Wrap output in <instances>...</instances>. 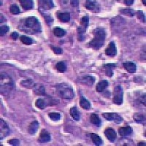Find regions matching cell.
Instances as JSON below:
<instances>
[{
	"label": "cell",
	"instance_id": "obj_1",
	"mask_svg": "<svg viewBox=\"0 0 146 146\" xmlns=\"http://www.w3.org/2000/svg\"><path fill=\"white\" fill-rule=\"evenodd\" d=\"M18 29L30 35L40 34L42 32L41 23L35 16H29L20 20Z\"/></svg>",
	"mask_w": 146,
	"mask_h": 146
},
{
	"label": "cell",
	"instance_id": "obj_2",
	"mask_svg": "<svg viewBox=\"0 0 146 146\" xmlns=\"http://www.w3.org/2000/svg\"><path fill=\"white\" fill-rule=\"evenodd\" d=\"M94 38L88 43L89 47L94 50H98L100 48L104 45L106 39V32L104 28L97 27L93 31Z\"/></svg>",
	"mask_w": 146,
	"mask_h": 146
},
{
	"label": "cell",
	"instance_id": "obj_3",
	"mask_svg": "<svg viewBox=\"0 0 146 146\" xmlns=\"http://www.w3.org/2000/svg\"><path fill=\"white\" fill-rule=\"evenodd\" d=\"M56 89L58 96L64 100H72L75 98V92L70 85L66 83H58Z\"/></svg>",
	"mask_w": 146,
	"mask_h": 146
},
{
	"label": "cell",
	"instance_id": "obj_4",
	"mask_svg": "<svg viewBox=\"0 0 146 146\" xmlns=\"http://www.w3.org/2000/svg\"><path fill=\"white\" fill-rule=\"evenodd\" d=\"M89 25V17L83 16L80 20V26L78 27V41L83 42L86 39V32Z\"/></svg>",
	"mask_w": 146,
	"mask_h": 146
},
{
	"label": "cell",
	"instance_id": "obj_5",
	"mask_svg": "<svg viewBox=\"0 0 146 146\" xmlns=\"http://www.w3.org/2000/svg\"><path fill=\"white\" fill-rule=\"evenodd\" d=\"M13 81L12 80L11 78L7 75H1V89H2V92L5 94V91H11L13 88Z\"/></svg>",
	"mask_w": 146,
	"mask_h": 146
},
{
	"label": "cell",
	"instance_id": "obj_6",
	"mask_svg": "<svg viewBox=\"0 0 146 146\" xmlns=\"http://www.w3.org/2000/svg\"><path fill=\"white\" fill-rule=\"evenodd\" d=\"M113 102L117 105H121L123 103V88L121 86H116L113 89Z\"/></svg>",
	"mask_w": 146,
	"mask_h": 146
},
{
	"label": "cell",
	"instance_id": "obj_7",
	"mask_svg": "<svg viewBox=\"0 0 146 146\" xmlns=\"http://www.w3.org/2000/svg\"><path fill=\"white\" fill-rule=\"evenodd\" d=\"M102 115L107 121H113L116 123H121L123 121V118L116 113H103Z\"/></svg>",
	"mask_w": 146,
	"mask_h": 146
},
{
	"label": "cell",
	"instance_id": "obj_8",
	"mask_svg": "<svg viewBox=\"0 0 146 146\" xmlns=\"http://www.w3.org/2000/svg\"><path fill=\"white\" fill-rule=\"evenodd\" d=\"M10 130L7 123L5 122V120L0 119V139L2 140L7 136L10 135Z\"/></svg>",
	"mask_w": 146,
	"mask_h": 146
},
{
	"label": "cell",
	"instance_id": "obj_9",
	"mask_svg": "<svg viewBox=\"0 0 146 146\" xmlns=\"http://www.w3.org/2000/svg\"><path fill=\"white\" fill-rule=\"evenodd\" d=\"M85 7L88 10H91L94 13H99L100 10V4L93 0H87L85 3Z\"/></svg>",
	"mask_w": 146,
	"mask_h": 146
},
{
	"label": "cell",
	"instance_id": "obj_10",
	"mask_svg": "<svg viewBox=\"0 0 146 146\" xmlns=\"http://www.w3.org/2000/svg\"><path fill=\"white\" fill-rule=\"evenodd\" d=\"M104 134H105V137H107V139L109 140V141L113 142L115 141V139H116L117 135H116V132L114 130V129L111 127H108L106 128L105 129V131H104Z\"/></svg>",
	"mask_w": 146,
	"mask_h": 146
},
{
	"label": "cell",
	"instance_id": "obj_11",
	"mask_svg": "<svg viewBox=\"0 0 146 146\" xmlns=\"http://www.w3.org/2000/svg\"><path fill=\"white\" fill-rule=\"evenodd\" d=\"M116 53H117L116 45H115V42L111 41L109 43V45L108 46V48H106V50H105V54H106L108 56L114 57L115 56Z\"/></svg>",
	"mask_w": 146,
	"mask_h": 146
},
{
	"label": "cell",
	"instance_id": "obj_12",
	"mask_svg": "<svg viewBox=\"0 0 146 146\" xmlns=\"http://www.w3.org/2000/svg\"><path fill=\"white\" fill-rule=\"evenodd\" d=\"M51 139V136L50 133L48 132L46 129H42L40 131V137H39L38 142L40 143H48Z\"/></svg>",
	"mask_w": 146,
	"mask_h": 146
},
{
	"label": "cell",
	"instance_id": "obj_13",
	"mask_svg": "<svg viewBox=\"0 0 146 146\" xmlns=\"http://www.w3.org/2000/svg\"><path fill=\"white\" fill-rule=\"evenodd\" d=\"M116 64L114 63H108L105 64L104 66H103V70L105 72L106 76L109 77V78H111L113 75V70L115 68Z\"/></svg>",
	"mask_w": 146,
	"mask_h": 146
},
{
	"label": "cell",
	"instance_id": "obj_14",
	"mask_svg": "<svg viewBox=\"0 0 146 146\" xmlns=\"http://www.w3.org/2000/svg\"><path fill=\"white\" fill-rule=\"evenodd\" d=\"M132 128L129 126H124V127H120L118 129V133H119L120 136H121L122 137H126L129 136L130 135L132 134Z\"/></svg>",
	"mask_w": 146,
	"mask_h": 146
},
{
	"label": "cell",
	"instance_id": "obj_15",
	"mask_svg": "<svg viewBox=\"0 0 146 146\" xmlns=\"http://www.w3.org/2000/svg\"><path fill=\"white\" fill-rule=\"evenodd\" d=\"M80 81L83 85H86V86L91 87L93 86V85L94 84L95 78L93 76H91V75H86V76L83 77L80 79Z\"/></svg>",
	"mask_w": 146,
	"mask_h": 146
},
{
	"label": "cell",
	"instance_id": "obj_16",
	"mask_svg": "<svg viewBox=\"0 0 146 146\" xmlns=\"http://www.w3.org/2000/svg\"><path fill=\"white\" fill-rule=\"evenodd\" d=\"M123 68L126 70L129 73H135L137 70V66L134 62H124L123 63Z\"/></svg>",
	"mask_w": 146,
	"mask_h": 146
},
{
	"label": "cell",
	"instance_id": "obj_17",
	"mask_svg": "<svg viewBox=\"0 0 146 146\" xmlns=\"http://www.w3.org/2000/svg\"><path fill=\"white\" fill-rule=\"evenodd\" d=\"M39 126H40V123H39L38 121H35L32 122L28 127L29 134L31 135H35L36 131H37V130H38Z\"/></svg>",
	"mask_w": 146,
	"mask_h": 146
},
{
	"label": "cell",
	"instance_id": "obj_18",
	"mask_svg": "<svg viewBox=\"0 0 146 146\" xmlns=\"http://www.w3.org/2000/svg\"><path fill=\"white\" fill-rule=\"evenodd\" d=\"M88 135L90 137V138H91V140H92V142H93V143L95 145L100 146L103 145L102 139L98 135L94 134V133H89V134H88Z\"/></svg>",
	"mask_w": 146,
	"mask_h": 146
},
{
	"label": "cell",
	"instance_id": "obj_19",
	"mask_svg": "<svg viewBox=\"0 0 146 146\" xmlns=\"http://www.w3.org/2000/svg\"><path fill=\"white\" fill-rule=\"evenodd\" d=\"M40 5V10H50L54 7V4L53 1H39Z\"/></svg>",
	"mask_w": 146,
	"mask_h": 146
},
{
	"label": "cell",
	"instance_id": "obj_20",
	"mask_svg": "<svg viewBox=\"0 0 146 146\" xmlns=\"http://www.w3.org/2000/svg\"><path fill=\"white\" fill-rule=\"evenodd\" d=\"M70 113L72 118L74 120H75L76 121H79L80 120V113L78 110L77 107H72V108H71V109L70 110Z\"/></svg>",
	"mask_w": 146,
	"mask_h": 146
},
{
	"label": "cell",
	"instance_id": "obj_21",
	"mask_svg": "<svg viewBox=\"0 0 146 146\" xmlns=\"http://www.w3.org/2000/svg\"><path fill=\"white\" fill-rule=\"evenodd\" d=\"M20 3L21 7L24 10H32L34 7V2L32 0H20Z\"/></svg>",
	"mask_w": 146,
	"mask_h": 146
},
{
	"label": "cell",
	"instance_id": "obj_22",
	"mask_svg": "<svg viewBox=\"0 0 146 146\" xmlns=\"http://www.w3.org/2000/svg\"><path fill=\"white\" fill-rule=\"evenodd\" d=\"M109 86V82L108 80H100L96 86V90L97 92H102Z\"/></svg>",
	"mask_w": 146,
	"mask_h": 146
},
{
	"label": "cell",
	"instance_id": "obj_23",
	"mask_svg": "<svg viewBox=\"0 0 146 146\" xmlns=\"http://www.w3.org/2000/svg\"><path fill=\"white\" fill-rule=\"evenodd\" d=\"M89 119L90 122L91 123L94 124L95 126H98V127H100L101 126V120H100V117L98 116V115H96V113H91L90 115Z\"/></svg>",
	"mask_w": 146,
	"mask_h": 146
},
{
	"label": "cell",
	"instance_id": "obj_24",
	"mask_svg": "<svg viewBox=\"0 0 146 146\" xmlns=\"http://www.w3.org/2000/svg\"><path fill=\"white\" fill-rule=\"evenodd\" d=\"M133 119L138 123H145V115L143 113H135L133 115Z\"/></svg>",
	"mask_w": 146,
	"mask_h": 146
},
{
	"label": "cell",
	"instance_id": "obj_25",
	"mask_svg": "<svg viewBox=\"0 0 146 146\" xmlns=\"http://www.w3.org/2000/svg\"><path fill=\"white\" fill-rule=\"evenodd\" d=\"M80 107L84 110H89L91 108V103L89 102V101H88V100H86V99L85 98L84 96H81V97H80Z\"/></svg>",
	"mask_w": 146,
	"mask_h": 146
},
{
	"label": "cell",
	"instance_id": "obj_26",
	"mask_svg": "<svg viewBox=\"0 0 146 146\" xmlns=\"http://www.w3.org/2000/svg\"><path fill=\"white\" fill-rule=\"evenodd\" d=\"M34 91L36 94L38 95H43L45 94V87L41 84H35L33 88Z\"/></svg>",
	"mask_w": 146,
	"mask_h": 146
},
{
	"label": "cell",
	"instance_id": "obj_27",
	"mask_svg": "<svg viewBox=\"0 0 146 146\" xmlns=\"http://www.w3.org/2000/svg\"><path fill=\"white\" fill-rule=\"evenodd\" d=\"M58 20L60 21L63 22V23H66L69 22L70 20V14L69 13H58L57 15Z\"/></svg>",
	"mask_w": 146,
	"mask_h": 146
},
{
	"label": "cell",
	"instance_id": "obj_28",
	"mask_svg": "<svg viewBox=\"0 0 146 146\" xmlns=\"http://www.w3.org/2000/svg\"><path fill=\"white\" fill-rule=\"evenodd\" d=\"M53 33L54 36H58V37H62L66 35V31L60 27H55L53 29Z\"/></svg>",
	"mask_w": 146,
	"mask_h": 146
},
{
	"label": "cell",
	"instance_id": "obj_29",
	"mask_svg": "<svg viewBox=\"0 0 146 146\" xmlns=\"http://www.w3.org/2000/svg\"><path fill=\"white\" fill-rule=\"evenodd\" d=\"M35 105L39 109L43 110L46 108V106L48 105V103L43 99H38V100H36V102H35Z\"/></svg>",
	"mask_w": 146,
	"mask_h": 146
},
{
	"label": "cell",
	"instance_id": "obj_30",
	"mask_svg": "<svg viewBox=\"0 0 146 146\" xmlns=\"http://www.w3.org/2000/svg\"><path fill=\"white\" fill-rule=\"evenodd\" d=\"M20 40L22 43H23L24 45H32V44H33L34 42L33 39L29 37V36H24V35L20 36Z\"/></svg>",
	"mask_w": 146,
	"mask_h": 146
},
{
	"label": "cell",
	"instance_id": "obj_31",
	"mask_svg": "<svg viewBox=\"0 0 146 146\" xmlns=\"http://www.w3.org/2000/svg\"><path fill=\"white\" fill-rule=\"evenodd\" d=\"M120 13L129 17H133L135 15V11L131 8H121L120 10Z\"/></svg>",
	"mask_w": 146,
	"mask_h": 146
},
{
	"label": "cell",
	"instance_id": "obj_32",
	"mask_svg": "<svg viewBox=\"0 0 146 146\" xmlns=\"http://www.w3.org/2000/svg\"><path fill=\"white\" fill-rule=\"evenodd\" d=\"M21 85L22 86L25 87V88H33L34 86H35V83H34V82L32 81V80L28 79V80H23V81L21 82Z\"/></svg>",
	"mask_w": 146,
	"mask_h": 146
},
{
	"label": "cell",
	"instance_id": "obj_33",
	"mask_svg": "<svg viewBox=\"0 0 146 146\" xmlns=\"http://www.w3.org/2000/svg\"><path fill=\"white\" fill-rule=\"evenodd\" d=\"M56 69L59 72H64L66 70V65L64 62H59L56 64Z\"/></svg>",
	"mask_w": 146,
	"mask_h": 146
},
{
	"label": "cell",
	"instance_id": "obj_34",
	"mask_svg": "<svg viewBox=\"0 0 146 146\" xmlns=\"http://www.w3.org/2000/svg\"><path fill=\"white\" fill-rule=\"evenodd\" d=\"M48 117L53 121H58L61 118V114L59 113H49Z\"/></svg>",
	"mask_w": 146,
	"mask_h": 146
},
{
	"label": "cell",
	"instance_id": "obj_35",
	"mask_svg": "<svg viewBox=\"0 0 146 146\" xmlns=\"http://www.w3.org/2000/svg\"><path fill=\"white\" fill-rule=\"evenodd\" d=\"M10 13L12 14H13V15H18V14H19L21 13L20 8L18 7V6L17 5H12L10 6Z\"/></svg>",
	"mask_w": 146,
	"mask_h": 146
},
{
	"label": "cell",
	"instance_id": "obj_36",
	"mask_svg": "<svg viewBox=\"0 0 146 146\" xmlns=\"http://www.w3.org/2000/svg\"><path fill=\"white\" fill-rule=\"evenodd\" d=\"M10 30V27L7 25H2L0 27V36H5Z\"/></svg>",
	"mask_w": 146,
	"mask_h": 146
},
{
	"label": "cell",
	"instance_id": "obj_37",
	"mask_svg": "<svg viewBox=\"0 0 146 146\" xmlns=\"http://www.w3.org/2000/svg\"><path fill=\"white\" fill-rule=\"evenodd\" d=\"M40 13L42 14V15H43V17L45 18V21H46V23H48V25H50V26L51 25L52 23H53V18L51 17V15H50L49 14L45 13H42V12H40Z\"/></svg>",
	"mask_w": 146,
	"mask_h": 146
},
{
	"label": "cell",
	"instance_id": "obj_38",
	"mask_svg": "<svg viewBox=\"0 0 146 146\" xmlns=\"http://www.w3.org/2000/svg\"><path fill=\"white\" fill-rule=\"evenodd\" d=\"M137 14V17L139 20L141 21L143 23H145V15L143 13V12L141 11V10H138L137 12L136 13Z\"/></svg>",
	"mask_w": 146,
	"mask_h": 146
},
{
	"label": "cell",
	"instance_id": "obj_39",
	"mask_svg": "<svg viewBox=\"0 0 146 146\" xmlns=\"http://www.w3.org/2000/svg\"><path fill=\"white\" fill-rule=\"evenodd\" d=\"M51 49L55 54H62V53H63V50H62V48H61L51 46Z\"/></svg>",
	"mask_w": 146,
	"mask_h": 146
},
{
	"label": "cell",
	"instance_id": "obj_40",
	"mask_svg": "<svg viewBox=\"0 0 146 146\" xmlns=\"http://www.w3.org/2000/svg\"><path fill=\"white\" fill-rule=\"evenodd\" d=\"M8 143L9 144L12 145H19L20 144V141H19V139H11L10 140H8Z\"/></svg>",
	"mask_w": 146,
	"mask_h": 146
},
{
	"label": "cell",
	"instance_id": "obj_41",
	"mask_svg": "<svg viewBox=\"0 0 146 146\" xmlns=\"http://www.w3.org/2000/svg\"><path fill=\"white\" fill-rule=\"evenodd\" d=\"M18 36H19V35H18V32H13L11 35H10V37H11V39H13V40H16L18 38Z\"/></svg>",
	"mask_w": 146,
	"mask_h": 146
},
{
	"label": "cell",
	"instance_id": "obj_42",
	"mask_svg": "<svg viewBox=\"0 0 146 146\" xmlns=\"http://www.w3.org/2000/svg\"><path fill=\"white\" fill-rule=\"evenodd\" d=\"M133 3H134V0H125L124 1V4L128 6L132 5Z\"/></svg>",
	"mask_w": 146,
	"mask_h": 146
},
{
	"label": "cell",
	"instance_id": "obj_43",
	"mask_svg": "<svg viewBox=\"0 0 146 146\" xmlns=\"http://www.w3.org/2000/svg\"><path fill=\"white\" fill-rule=\"evenodd\" d=\"M79 1H71V5H72V6H74V7H78V5H79Z\"/></svg>",
	"mask_w": 146,
	"mask_h": 146
},
{
	"label": "cell",
	"instance_id": "obj_44",
	"mask_svg": "<svg viewBox=\"0 0 146 146\" xmlns=\"http://www.w3.org/2000/svg\"><path fill=\"white\" fill-rule=\"evenodd\" d=\"M138 145H143V146H145V142H140V143H138Z\"/></svg>",
	"mask_w": 146,
	"mask_h": 146
},
{
	"label": "cell",
	"instance_id": "obj_45",
	"mask_svg": "<svg viewBox=\"0 0 146 146\" xmlns=\"http://www.w3.org/2000/svg\"><path fill=\"white\" fill-rule=\"evenodd\" d=\"M142 2H143V5H145V0H143V1H142Z\"/></svg>",
	"mask_w": 146,
	"mask_h": 146
}]
</instances>
